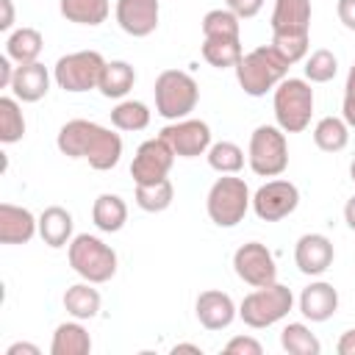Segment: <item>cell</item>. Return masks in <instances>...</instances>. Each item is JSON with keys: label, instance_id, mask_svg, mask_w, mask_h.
I'll return each mask as SVG.
<instances>
[{"label": "cell", "instance_id": "obj_1", "mask_svg": "<svg viewBox=\"0 0 355 355\" xmlns=\"http://www.w3.org/2000/svg\"><path fill=\"white\" fill-rule=\"evenodd\" d=\"M55 144L69 158H86L89 166L97 172L114 169L122 155L119 133H114L97 122H89V119H69L67 125H61Z\"/></svg>", "mask_w": 355, "mask_h": 355}, {"label": "cell", "instance_id": "obj_2", "mask_svg": "<svg viewBox=\"0 0 355 355\" xmlns=\"http://www.w3.org/2000/svg\"><path fill=\"white\" fill-rule=\"evenodd\" d=\"M311 0H275L272 11V47L291 67L308 53Z\"/></svg>", "mask_w": 355, "mask_h": 355}, {"label": "cell", "instance_id": "obj_3", "mask_svg": "<svg viewBox=\"0 0 355 355\" xmlns=\"http://www.w3.org/2000/svg\"><path fill=\"white\" fill-rule=\"evenodd\" d=\"M288 64L277 55V50L272 44L255 47L247 55H241V61L236 64V78L239 86L250 94V97H261L269 89H275L280 80H286Z\"/></svg>", "mask_w": 355, "mask_h": 355}, {"label": "cell", "instance_id": "obj_4", "mask_svg": "<svg viewBox=\"0 0 355 355\" xmlns=\"http://www.w3.org/2000/svg\"><path fill=\"white\" fill-rule=\"evenodd\" d=\"M313 89L302 78H286L275 89V119L283 133H300L311 125Z\"/></svg>", "mask_w": 355, "mask_h": 355}, {"label": "cell", "instance_id": "obj_5", "mask_svg": "<svg viewBox=\"0 0 355 355\" xmlns=\"http://www.w3.org/2000/svg\"><path fill=\"white\" fill-rule=\"evenodd\" d=\"M155 111L164 119H183L186 114L194 111L197 100H200V89L197 80L189 72L180 69H164L155 78Z\"/></svg>", "mask_w": 355, "mask_h": 355}, {"label": "cell", "instance_id": "obj_6", "mask_svg": "<svg viewBox=\"0 0 355 355\" xmlns=\"http://www.w3.org/2000/svg\"><path fill=\"white\" fill-rule=\"evenodd\" d=\"M69 266L89 283H105L116 275V252L97 236L80 233L69 241Z\"/></svg>", "mask_w": 355, "mask_h": 355}, {"label": "cell", "instance_id": "obj_7", "mask_svg": "<svg viewBox=\"0 0 355 355\" xmlns=\"http://www.w3.org/2000/svg\"><path fill=\"white\" fill-rule=\"evenodd\" d=\"M291 305H294L291 288L283 283H272V286H261L252 294H247L239 305V316L244 324L261 330V327L280 322L291 311Z\"/></svg>", "mask_w": 355, "mask_h": 355}, {"label": "cell", "instance_id": "obj_8", "mask_svg": "<svg viewBox=\"0 0 355 355\" xmlns=\"http://www.w3.org/2000/svg\"><path fill=\"white\" fill-rule=\"evenodd\" d=\"M252 197H250V189L241 178H233V175H225L219 178L211 191H208V216L214 225L219 227H233L244 219L247 208H250Z\"/></svg>", "mask_w": 355, "mask_h": 355}, {"label": "cell", "instance_id": "obj_9", "mask_svg": "<svg viewBox=\"0 0 355 355\" xmlns=\"http://www.w3.org/2000/svg\"><path fill=\"white\" fill-rule=\"evenodd\" d=\"M250 166L261 178H277L288 166L286 133L275 125H261L250 136Z\"/></svg>", "mask_w": 355, "mask_h": 355}, {"label": "cell", "instance_id": "obj_10", "mask_svg": "<svg viewBox=\"0 0 355 355\" xmlns=\"http://www.w3.org/2000/svg\"><path fill=\"white\" fill-rule=\"evenodd\" d=\"M103 69H105V58L97 50H78L55 61L53 78L64 92H89L100 86Z\"/></svg>", "mask_w": 355, "mask_h": 355}, {"label": "cell", "instance_id": "obj_11", "mask_svg": "<svg viewBox=\"0 0 355 355\" xmlns=\"http://www.w3.org/2000/svg\"><path fill=\"white\" fill-rule=\"evenodd\" d=\"M300 205V191L291 180H269L252 194V211L263 222H280Z\"/></svg>", "mask_w": 355, "mask_h": 355}, {"label": "cell", "instance_id": "obj_12", "mask_svg": "<svg viewBox=\"0 0 355 355\" xmlns=\"http://www.w3.org/2000/svg\"><path fill=\"white\" fill-rule=\"evenodd\" d=\"M233 269H236V275H239L244 283H250V286H255V288L277 283L275 258H272V252H269L261 241H247V244H241V247L236 250V255H233Z\"/></svg>", "mask_w": 355, "mask_h": 355}, {"label": "cell", "instance_id": "obj_13", "mask_svg": "<svg viewBox=\"0 0 355 355\" xmlns=\"http://www.w3.org/2000/svg\"><path fill=\"white\" fill-rule=\"evenodd\" d=\"M175 164V153L172 147L158 136V139H147L139 144L136 155H133V164H130V175L136 183H155V180H164L169 175Z\"/></svg>", "mask_w": 355, "mask_h": 355}, {"label": "cell", "instance_id": "obj_14", "mask_svg": "<svg viewBox=\"0 0 355 355\" xmlns=\"http://www.w3.org/2000/svg\"><path fill=\"white\" fill-rule=\"evenodd\" d=\"M161 139L180 158H197L211 147V128L202 119H178L161 130Z\"/></svg>", "mask_w": 355, "mask_h": 355}, {"label": "cell", "instance_id": "obj_15", "mask_svg": "<svg viewBox=\"0 0 355 355\" xmlns=\"http://www.w3.org/2000/svg\"><path fill=\"white\" fill-rule=\"evenodd\" d=\"M158 0H116V22L128 36H150L158 28Z\"/></svg>", "mask_w": 355, "mask_h": 355}, {"label": "cell", "instance_id": "obj_16", "mask_svg": "<svg viewBox=\"0 0 355 355\" xmlns=\"http://www.w3.org/2000/svg\"><path fill=\"white\" fill-rule=\"evenodd\" d=\"M294 261L302 275H322L333 263V241L322 233H305L294 247Z\"/></svg>", "mask_w": 355, "mask_h": 355}, {"label": "cell", "instance_id": "obj_17", "mask_svg": "<svg viewBox=\"0 0 355 355\" xmlns=\"http://www.w3.org/2000/svg\"><path fill=\"white\" fill-rule=\"evenodd\" d=\"M36 230H39V219L28 208L11 205V202L0 205V241L3 244H28Z\"/></svg>", "mask_w": 355, "mask_h": 355}, {"label": "cell", "instance_id": "obj_18", "mask_svg": "<svg viewBox=\"0 0 355 355\" xmlns=\"http://www.w3.org/2000/svg\"><path fill=\"white\" fill-rule=\"evenodd\" d=\"M197 319L205 330H222L227 327L233 319H236V305L230 300V294L225 291H216V288H208L197 297Z\"/></svg>", "mask_w": 355, "mask_h": 355}, {"label": "cell", "instance_id": "obj_19", "mask_svg": "<svg viewBox=\"0 0 355 355\" xmlns=\"http://www.w3.org/2000/svg\"><path fill=\"white\" fill-rule=\"evenodd\" d=\"M336 308H338V291L324 280L305 286L300 294V311L311 322H327L336 313Z\"/></svg>", "mask_w": 355, "mask_h": 355}, {"label": "cell", "instance_id": "obj_20", "mask_svg": "<svg viewBox=\"0 0 355 355\" xmlns=\"http://www.w3.org/2000/svg\"><path fill=\"white\" fill-rule=\"evenodd\" d=\"M50 89V75H47V67L33 61V64H19L17 72H14V80H11V92L17 100L22 103H36L47 94Z\"/></svg>", "mask_w": 355, "mask_h": 355}, {"label": "cell", "instance_id": "obj_21", "mask_svg": "<svg viewBox=\"0 0 355 355\" xmlns=\"http://www.w3.org/2000/svg\"><path fill=\"white\" fill-rule=\"evenodd\" d=\"M39 236L47 247H64L72 239V214L61 205H50L39 216Z\"/></svg>", "mask_w": 355, "mask_h": 355}, {"label": "cell", "instance_id": "obj_22", "mask_svg": "<svg viewBox=\"0 0 355 355\" xmlns=\"http://www.w3.org/2000/svg\"><path fill=\"white\" fill-rule=\"evenodd\" d=\"M92 219L103 233H116L128 222V205L119 194H100L92 205Z\"/></svg>", "mask_w": 355, "mask_h": 355}, {"label": "cell", "instance_id": "obj_23", "mask_svg": "<svg viewBox=\"0 0 355 355\" xmlns=\"http://www.w3.org/2000/svg\"><path fill=\"white\" fill-rule=\"evenodd\" d=\"M89 349H92V338H89L83 324L64 322V324L55 327L53 344H50L53 355H89Z\"/></svg>", "mask_w": 355, "mask_h": 355}, {"label": "cell", "instance_id": "obj_24", "mask_svg": "<svg viewBox=\"0 0 355 355\" xmlns=\"http://www.w3.org/2000/svg\"><path fill=\"white\" fill-rule=\"evenodd\" d=\"M133 83H136V72H133V67L128 61H105V69L100 75V86L97 89H100L103 97L119 100L133 89Z\"/></svg>", "mask_w": 355, "mask_h": 355}, {"label": "cell", "instance_id": "obj_25", "mask_svg": "<svg viewBox=\"0 0 355 355\" xmlns=\"http://www.w3.org/2000/svg\"><path fill=\"white\" fill-rule=\"evenodd\" d=\"M64 308L75 319H92L100 311V291L92 288V283H75L64 291Z\"/></svg>", "mask_w": 355, "mask_h": 355}, {"label": "cell", "instance_id": "obj_26", "mask_svg": "<svg viewBox=\"0 0 355 355\" xmlns=\"http://www.w3.org/2000/svg\"><path fill=\"white\" fill-rule=\"evenodd\" d=\"M42 33L36 28H19L6 42V55L17 64H33L42 53Z\"/></svg>", "mask_w": 355, "mask_h": 355}, {"label": "cell", "instance_id": "obj_27", "mask_svg": "<svg viewBox=\"0 0 355 355\" xmlns=\"http://www.w3.org/2000/svg\"><path fill=\"white\" fill-rule=\"evenodd\" d=\"M313 141L324 153H338L349 141V125L344 119H338V116H324L313 128Z\"/></svg>", "mask_w": 355, "mask_h": 355}, {"label": "cell", "instance_id": "obj_28", "mask_svg": "<svg viewBox=\"0 0 355 355\" xmlns=\"http://www.w3.org/2000/svg\"><path fill=\"white\" fill-rule=\"evenodd\" d=\"M172 197H175V189L166 178L155 183H136V205L147 214L166 211L172 205Z\"/></svg>", "mask_w": 355, "mask_h": 355}, {"label": "cell", "instance_id": "obj_29", "mask_svg": "<svg viewBox=\"0 0 355 355\" xmlns=\"http://www.w3.org/2000/svg\"><path fill=\"white\" fill-rule=\"evenodd\" d=\"M61 14L78 25H100L108 17V0H61Z\"/></svg>", "mask_w": 355, "mask_h": 355}, {"label": "cell", "instance_id": "obj_30", "mask_svg": "<svg viewBox=\"0 0 355 355\" xmlns=\"http://www.w3.org/2000/svg\"><path fill=\"white\" fill-rule=\"evenodd\" d=\"M280 347H283L288 355H319V352H322L319 338H316L302 322H291V324L283 327V333H280Z\"/></svg>", "mask_w": 355, "mask_h": 355}, {"label": "cell", "instance_id": "obj_31", "mask_svg": "<svg viewBox=\"0 0 355 355\" xmlns=\"http://www.w3.org/2000/svg\"><path fill=\"white\" fill-rule=\"evenodd\" d=\"M241 42L239 39H205L202 42V58L216 67V69H227L236 67L241 61Z\"/></svg>", "mask_w": 355, "mask_h": 355}, {"label": "cell", "instance_id": "obj_32", "mask_svg": "<svg viewBox=\"0 0 355 355\" xmlns=\"http://www.w3.org/2000/svg\"><path fill=\"white\" fill-rule=\"evenodd\" d=\"M25 136V116L17 105V97H0V141L14 144Z\"/></svg>", "mask_w": 355, "mask_h": 355}, {"label": "cell", "instance_id": "obj_33", "mask_svg": "<svg viewBox=\"0 0 355 355\" xmlns=\"http://www.w3.org/2000/svg\"><path fill=\"white\" fill-rule=\"evenodd\" d=\"M205 39H239V17L230 8H214L202 17Z\"/></svg>", "mask_w": 355, "mask_h": 355}, {"label": "cell", "instance_id": "obj_34", "mask_svg": "<svg viewBox=\"0 0 355 355\" xmlns=\"http://www.w3.org/2000/svg\"><path fill=\"white\" fill-rule=\"evenodd\" d=\"M111 122L119 130H144L150 125V108L139 100H122L111 111Z\"/></svg>", "mask_w": 355, "mask_h": 355}, {"label": "cell", "instance_id": "obj_35", "mask_svg": "<svg viewBox=\"0 0 355 355\" xmlns=\"http://www.w3.org/2000/svg\"><path fill=\"white\" fill-rule=\"evenodd\" d=\"M208 164L222 175H236L244 166V153L233 141H216L208 147Z\"/></svg>", "mask_w": 355, "mask_h": 355}, {"label": "cell", "instance_id": "obj_36", "mask_svg": "<svg viewBox=\"0 0 355 355\" xmlns=\"http://www.w3.org/2000/svg\"><path fill=\"white\" fill-rule=\"evenodd\" d=\"M336 72H338V61H336V55L330 53V50H313L311 55H308V61H305V78L311 80V83H327V80H333L336 78Z\"/></svg>", "mask_w": 355, "mask_h": 355}, {"label": "cell", "instance_id": "obj_37", "mask_svg": "<svg viewBox=\"0 0 355 355\" xmlns=\"http://www.w3.org/2000/svg\"><path fill=\"white\" fill-rule=\"evenodd\" d=\"M225 352L227 355H261L263 347L255 338H250V336H236V338H230L225 344Z\"/></svg>", "mask_w": 355, "mask_h": 355}, {"label": "cell", "instance_id": "obj_38", "mask_svg": "<svg viewBox=\"0 0 355 355\" xmlns=\"http://www.w3.org/2000/svg\"><path fill=\"white\" fill-rule=\"evenodd\" d=\"M344 122L355 128V64L349 67L347 86H344Z\"/></svg>", "mask_w": 355, "mask_h": 355}, {"label": "cell", "instance_id": "obj_39", "mask_svg": "<svg viewBox=\"0 0 355 355\" xmlns=\"http://www.w3.org/2000/svg\"><path fill=\"white\" fill-rule=\"evenodd\" d=\"M261 6H263V0H227V8H230L239 19L255 17V14L261 11Z\"/></svg>", "mask_w": 355, "mask_h": 355}, {"label": "cell", "instance_id": "obj_40", "mask_svg": "<svg viewBox=\"0 0 355 355\" xmlns=\"http://www.w3.org/2000/svg\"><path fill=\"white\" fill-rule=\"evenodd\" d=\"M338 19L349 28V31H355V0H338Z\"/></svg>", "mask_w": 355, "mask_h": 355}, {"label": "cell", "instance_id": "obj_41", "mask_svg": "<svg viewBox=\"0 0 355 355\" xmlns=\"http://www.w3.org/2000/svg\"><path fill=\"white\" fill-rule=\"evenodd\" d=\"M14 67H11V58L8 55H0V89H6V86H11V80H14Z\"/></svg>", "mask_w": 355, "mask_h": 355}, {"label": "cell", "instance_id": "obj_42", "mask_svg": "<svg viewBox=\"0 0 355 355\" xmlns=\"http://www.w3.org/2000/svg\"><path fill=\"white\" fill-rule=\"evenodd\" d=\"M336 349H338V355H355V330H347V333L338 338Z\"/></svg>", "mask_w": 355, "mask_h": 355}, {"label": "cell", "instance_id": "obj_43", "mask_svg": "<svg viewBox=\"0 0 355 355\" xmlns=\"http://www.w3.org/2000/svg\"><path fill=\"white\" fill-rule=\"evenodd\" d=\"M6 355H39V347L36 344H28V341H17L6 349Z\"/></svg>", "mask_w": 355, "mask_h": 355}, {"label": "cell", "instance_id": "obj_44", "mask_svg": "<svg viewBox=\"0 0 355 355\" xmlns=\"http://www.w3.org/2000/svg\"><path fill=\"white\" fill-rule=\"evenodd\" d=\"M0 6H3V17H0V31H8V28L14 25V6H11V0H0Z\"/></svg>", "mask_w": 355, "mask_h": 355}, {"label": "cell", "instance_id": "obj_45", "mask_svg": "<svg viewBox=\"0 0 355 355\" xmlns=\"http://www.w3.org/2000/svg\"><path fill=\"white\" fill-rule=\"evenodd\" d=\"M344 219H347V225L355 230V197L347 200V205H344Z\"/></svg>", "mask_w": 355, "mask_h": 355}, {"label": "cell", "instance_id": "obj_46", "mask_svg": "<svg viewBox=\"0 0 355 355\" xmlns=\"http://www.w3.org/2000/svg\"><path fill=\"white\" fill-rule=\"evenodd\" d=\"M172 352H175V355H178V352H194V355H200L202 349H200L197 344H175V347H172Z\"/></svg>", "mask_w": 355, "mask_h": 355}, {"label": "cell", "instance_id": "obj_47", "mask_svg": "<svg viewBox=\"0 0 355 355\" xmlns=\"http://www.w3.org/2000/svg\"><path fill=\"white\" fill-rule=\"evenodd\" d=\"M349 178H352V180H355V161H352V164H349Z\"/></svg>", "mask_w": 355, "mask_h": 355}]
</instances>
